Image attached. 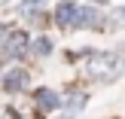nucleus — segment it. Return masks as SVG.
<instances>
[{
	"instance_id": "423d86ee",
	"label": "nucleus",
	"mask_w": 125,
	"mask_h": 119,
	"mask_svg": "<svg viewBox=\"0 0 125 119\" xmlns=\"http://www.w3.org/2000/svg\"><path fill=\"white\" fill-rule=\"evenodd\" d=\"M104 24V15L95 9V6H79V22L76 28H101Z\"/></svg>"
},
{
	"instance_id": "1a4fd4ad",
	"label": "nucleus",
	"mask_w": 125,
	"mask_h": 119,
	"mask_svg": "<svg viewBox=\"0 0 125 119\" xmlns=\"http://www.w3.org/2000/svg\"><path fill=\"white\" fill-rule=\"evenodd\" d=\"M31 49H34V55H49L52 52V43H49V37H37L31 43Z\"/></svg>"
},
{
	"instance_id": "9b49d317",
	"label": "nucleus",
	"mask_w": 125,
	"mask_h": 119,
	"mask_svg": "<svg viewBox=\"0 0 125 119\" xmlns=\"http://www.w3.org/2000/svg\"><path fill=\"white\" fill-rule=\"evenodd\" d=\"M61 119H76V116H61Z\"/></svg>"
},
{
	"instance_id": "39448f33",
	"label": "nucleus",
	"mask_w": 125,
	"mask_h": 119,
	"mask_svg": "<svg viewBox=\"0 0 125 119\" xmlns=\"http://www.w3.org/2000/svg\"><path fill=\"white\" fill-rule=\"evenodd\" d=\"M28 79H31V73H28V70H21V67H12V70H6V73H3V89H6V92H24V89H28Z\"/></svg>"
},
{
	"instance_id": "0eeeda50",
	"label": "nucleus",
	"mask_w": 125,
	"mask_h": 119,
	"mask_svg": "<svg viewBox=\"0 0 125 119\" xmlns=\"http://www.w3.org/2000/svg\"><path fill=\"white\" fill-rule=\"evenodd\" d=\"M104 24H107L110 31H119V28H125V6H113V9H110V15L104 18Z\"/></svg>"
},
{
	"instance_id": "6e6552de",
	"label": "nucleus",
	"mask_w": 125,
	"mask_h": 119,
	"mask_svg": "<svg viewBox=\"0 0 125 119\" xmlns=\"http://www.w3.org/2000/svg\"><path fill=\"white\" fill-rule=\"evenodd\" d=\"M85 101H89V98H85V92H70V95H67V101L61 104V107H67L70 113H79V110L85 107Z\"/></svg>"
},
{
	"instance_id": "f03ea898",
	"label": "nucleus",
	"mask_w": 125,
	"mask_h": 119,
	"mask_svg": "<svg viewBox=\"0 0 125 119\" xmlns=\"http://www.w3.org/2000/svg\"><path fill=\"white\" fill-rule=\"evenodd\" d=\"M31 52V40L24 31H9L6 40L0 43V58H24Z\"/></svg>"
},
{
	"instance_id": "f8f14e48",
	"label": "nucleus",
	"mask_w": 125,
	"mask_h": 119,
	"mask_svg": "<svg viewBox=\"0 0 125 119\" xmlns=\"http://www.w3.org/2000/svg\"><path fill=\"white\" fill-rule=\"evenodd\" d=\"M0 3H9V0H0Z\"/></svg>"
},
{
	"instance_id": "f257e3e1",
	"label": "nucleus",
	"mask_w": 125,
	"mask_h": 119,
	"mask_svg": "<svg viewBox=\"0 0 125 119\" xmlns=\"http://www.w3.org/2000/svg\"><path fill=\"white\" fill-rule=\"evenodd\" d=\"M85 70L95 79H116V76H122L125 61L119 55H113V52H95L89 58V64H85Z\"/></svg>"
},
{
	"instance_id": "9d476101",
	"label": "nucleus",
	"mask_w": 125,
	"mask_h": 119,
	"mask_svg": "<svg viewBox=\"0 0 125 119\" xmlns=\"http://www.w3.org/2000/svg\"><path fill=\"white\" fill-rule=\"evenodd\" d=\"M6 34H9V28H3V24H0V43L6 40Z\"/></svg>"
},
{
	"instance_id": "20e7f679",
	"label": "nucleus",
	"mask_w": 125,
	"mask_h": 119,
	"mask_svg": "<svg viewBox=\"0 0 125 119\" xmlns=\"http://www.w3.org/2000/svg\"><path fill=\"white\" fill-rule=\"evenodd\" d=\"M34 101H37V107H40L43 113H52V110H61L64 98H61L55 89H37L34 92Z\"/></svg>"
},
{
	"instance_id": "7ed1b4c3",
	"label": "nucleus",
	"mask_w": 125,
	"mask_h": 119,
	"mask_svg": "<svg viewBox=\"0 0 125 119\" xmlns=\"http://www.w3.org/2000/svg\"><path fill=\"white\" fill-rule=\"evenodd\" d=\"M79 22V3H73V0H61L58 6H55V24L64 31H73Z\"/></svg>"
}]
</instances>
